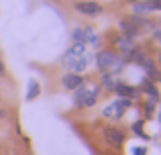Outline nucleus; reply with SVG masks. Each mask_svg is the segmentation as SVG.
Returning <instances> with one entry per match:
<instances>
[{
  "mask_svg": "<svg viewBox=\"0 0 161 155\" xmlns=\"http://www.w3.org/2000/svg\"><path fill=\"white\" fill-rule=\"evenodd\" d=\"M114 92H116V94L120 96V98H129V100H133V98H139V88H135V86H129V84H122V82H118V84H116Z\"/></svg>",
  "mask_w": 161,
  "mask_h": 155,
  "instance_id": "12",
  "label": "nucleus"
},
{
  "mask_svg": "<svg viewBox=\"0 0 161 155\" xmlns=\"http://www.w3.org/2000/svg\"><path fill=\"white\" fill-rule=\"evenodd\" d=\"M71 39H74V43L94 45V47H98V45H100V37L96 35L90 27H75L74 33H71Z\"/></svg>",
  "mask_w": 161,
  "mask_h": 155,
  "instance_id": "4",
  "label": "nucleus"
},
{
  "mask_svg": "<svg viewBox=\"0 0 161 155\" xmlns=\"http://www.w3.org/2000/svg\"><path fill=\"white\" fill-rule=\"evenodd\" d=\"M104 139H106L112 147H122V143H125V133L116 127H106L104 129Z\"/></svg>",
  "mask_w": 161,
  "mask_h": 155,
  "instance_id": "9",
  "label": "nucleus"
},
{
  "mask_svg": "<svg viewBox=\"0 0 161 155\" xmlns=\"http://www.w3.org/2000/svg\"><path fill=\"white\" fill-rule=\"evenodd\" d=\"M41 94V86L37 80H29V88H27V100H35Z\"/></svg>",
  "mask_w": 161,
  "mask_h": 155,
  "instance_id": "15",
  "label": "nucleus"
},
{
  "mask_svg": "<svg viewBox=\"0 0 161 155\" xmlns=\"http://www.w3.org/2000/svg\"><path fill=\"white\" fill-rule=\"evenodd\" d=\"M100 82H102V88L112 90V92H114V88H116V84H118L114 74H102V80H100Z\"/></svg>",
  "mask_w": 161,
  "mask_h": 155,
  "instance_id": "16",
  "label": "nucleus"
},
{
  "mask_svg": "<svg viewBox=\"0 0 161 155\" xmlns=\"http://www.w3.org/2000/svg\"><path fill=\"white\" fill-rule=\"evenodd\" d=\"M86 47H88V45H84V43H74V45H71V47L67 49L65 53H63V57H61V64H63V65H67L69 61H74L75 57H82L84 53L88 51Z\"/></svg>",
  "mask_w": 161,
  "mask_h": 155,
  "instance_id": "10",
  "label": "nucleus"
},
{
  "mask_svg": "<svg viewBox=\"0 0 161 155\" xmlns=\"http://www.w3.org/2000/svg\"><path fill=\"white\" fill-rule=\"evenodd\" d=\"M74 10L84 16H98L104 12V6L96 0H80V2L74 4Z\"/></svg>",
  "mask_w": 161,
  "mask_h": 155,
  "instance_id": "6",
  "label": "nucleus"
},
{
  "mask_svg": "<svg viewBox=\"0 0 161 155\" xmlns=\"http://www.w3.org/2000/svg\"><path fill=\"white\" fill-rule=\"evenodd\" d=\"M96 68L100 69L102 74H120L125 69L126 61L118 55L116 51H110V49H104V51H98L96 53Z\"/></svg>",
  "mask_w": 161,
  "mask_h": 155,
  "instance_id": "1",
  "label": "nucleus"
},
{
  "mask_svg": "<svg viewBox=\"0 0 161 155\" xmlns=\"http://www.w3.org/2000/svg\"><path fill=\"white\" fill-rule=\"evenodd\" d=\"M118 27H120V33L125 37H130V39H137L139 35H141V31H139V27L130 20V16H126V19H122L120 23H118Z\"/></svg>",
  "mask_w": 161,
  "mask_h": 155,
  "instance_id": "11",
  "label": "nucleus"
},
{
  "mask_svg": "<svg viewBox=\"0 0 161 155\" xmlns=\"http://www.w3.org/2000/svg\"><path fill=\"white\" fill-rule=\"evenodd\" d=\"M151 8L153 12H161V0H151Z\"/></svg>",
  "mask_w": 161,
  "mask_h": 155,
  "instance_id": "18",
  "label": "nucleus"
},
{
  "mask_svg": "<svg viewBox=\"0 0 161 155\" xmlns=\"http://www.w3.org/2000/svg\"><path fill=\"white\" fill-rule=\"evenodd\" d=\"M4 116H6V112H4V110H2V108H0V120H2V119H4Z\"/></svg>",
  "mask_w": 161,
  "mask_h": 155,
  "instance_id": "21",
  "label": "nucleus"
},
{
  "mask_svg": "<svg viewBox=\"0 0 161 155\" xmlns=\"http://www.w3.org/2000/svg\"><path fill=\"white\" fill-rule=\"evenodd\" d=\"M159 82H161V78H159Z\"/></svg>",
  "mask_w": 161,
  "mask_h": 155,
  "instance_id": "25",
  "label": "nucleus"
},
{
  "mask_svg": "<svg viewBox=\"0 0 161 155\" xmlns=\"http://www.w3.org/2000/svg\"><path fill=\"white\" fill-rule=\"evenodd\" d=\"M82 84H86V80H84L82 74H74V72H67V74H63L61 76V86L65 88V90H69V92H74V90H78Z\"/></svg>",
  "mask_w": 161,
  "mask_h": 155,
  "instance_id": "8",
  "label": "nucleus"
},
{
  "mask_svg": "<svg viewBox=\"0 0 161 155\" xmlns=\"http://www.w3.org/2000/svg\"><path fill=\"white\" fill-rule=\"evenodd\" d=\"M114 47L118 49V55L122 57L125 61L130 59V55H133V51L137 49V45H135V39H130V37H125L120 33V35H116V39H114Z\"/></svg>",
  "mask_w": 161,
  "mask_h": 155,
  "instance_id": "5",
  "label": "nucleus"
},
{
  "mask_svg": "<svg viewBox=\"0 0 161 155\" xmlns=\"http://www.w3.org/2000/svg\"><path fill=\"white\" fill-rule=\"evenodd\" d=\"M147 153V147H135L133 149V155H145Z\"/></svg>",
  "mask_w": 161,
  "mask_h": 155,
  "instance_id": "19",
  "label": "nucleus"
},
{
  "mask_svg": "<svg viewBox=\"0 0 161 155\" xmlns=\"http://www.w3.org/2000/svg\"><path fill=\"white\" fill-rule=\"evenodd\" d=\"M159 65H161V51H159Z\"/></svg>",
  "mask_w": 161,
  "mask_h": 155,
  "instance_id": "24",
  "label": "nucleus"
},
{
  "mask_svg": "<svg viewBox=\"0 0 161 155\" xmlns=\"http://www.w3.org/2000/svg\"><path fill=\"white\" fill-rule=\"evenodd\" d=\"M4 74H6V65H4V61L0 59V78H2Z\"/></svg>",
  "mask_w": 161,
  "mask_h": 155,
  "instance_id": "20",
  "label": "nucleus"
},
{
  "mask_svg": "<svg viewBox=\"0 0 161 155\" xmlns=\"http://www.w3.org/2000/svg\"><path fill=\"white\" fill-rule=\"evenodd\" d=\"M153 12L151 8V0H141V2H135L133 4V14H139V16H147Z\"/></svg>",
  "mask_w": 161,
  "mask_h": 155,
  "instance_id": "13",
  "label": "nucleus"
},
{
  "mask_svg": "<svg viewBox=\"0 0 161 155\" xmlns=\"http://www.w3.org/2000/svg\"><path fill=\"white\" fill-rule=\"evenodd\" d=\"M159 123H161V106H159Z\"/></svg>",
  "mask_w": 161,
  "mask_h": 155,
  "instance_id": "23",
  "label": "nucleus"
},
{
  "mask_svg": "<svg viewBox=\"0 0 161 155\" xmlns=\"http://www.w3.org/2000/svg\"><path fill=\"white\" fill-rule=\"evenodd\" d=\"M92 61H94V55L86 51L82 57H75L74 61H69V64H67L65 68L69 69V72H74V74H82V72H86V69L90 68V64H92Z\"/></svg>",
  "mask_w": 161,
  "mask_h": 155,
  "instance_id": "7",
  "label": "nucleus"
},
{
  "mask_svg": "<svg viewBox=\"0 0 161 155\" xmlns=\"http://www.w3.org/2000/svg\"><path fill=\"white\" fill-rule=\"evenodd\" d=\"M129 106H130L129 98H118V100H114V102H110L108 106H104L102 114H104V119H108V120H118V119H122V114L126 112Z\"/></svg>",
  "mask_w": 161,
  "mask_h": 155,
  "instance_id": "3",
  "label": "nucleus"
},
{
  "mask_svg": "<svg viewBox=\"0 0 161 155\" xmlns=\"http://www.w3.org/2000/svg\"><path fill=\"white\" fill-rule=\"evenodd\" d=\"M98 94H100L98 86L82 84L78 90H74V104L80 106V108H92L96 102H98Z\"/></svg>",
  "mask_w": 161,
  "mask_h": 155,
  "instance_id": "2",
  "label": "nucleus"
},
{
  "mask_svg": "<svg viewBox=\"0 0 161 155\" xmlns=\"http://www.w3.org/2000/svg\"><path fill=\"white\" fill-rule=\"evenodd\" d=\"M151 35H153V41L161 47V27H155L153 31H151Z\"/></svg>",
  "mask_w": 161,
  "mask_h": 155,
  "instance_id": "17",
  "label": "nucleus"
},
{
  "mask_svg": "<svg viewBox=\"0 0 161 155\" xmlns=\"http://www.w3.org/2000/svg\"><path fill=\"white\" fill-rule=\"evenodd\" d=\"M126 2H133L135 4V2H141V0H126Z\"/></svg>",
  "mask_w": 161,
  "mask_h": 155,
  "instance_id": "22",
  "label": "nucleus"
},
{
  "mask_svg": "<svg viewBox=\"0 0 161 155\" xmlns=\"http://www.w3.org/2000/svg\"><path fill=\"white\" fill-rule=\"evenodd\" d=\"M143 92H147V94L151 96V100H153V102H157V100H159V90L155 88L153 80H147L145 78V82H143Z\"/></svg>",
  "mask_w": 161,
  "mask_h": 155,
  "instance_id": "14",
  "label": "nucleus"
}]
</instances>
